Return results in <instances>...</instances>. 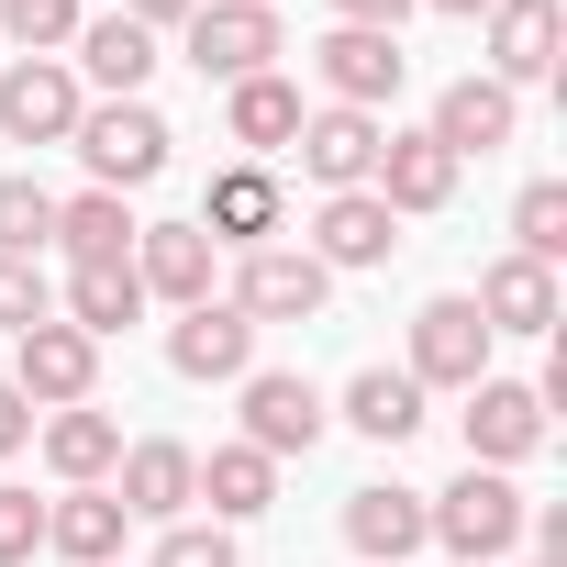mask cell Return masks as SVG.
<instances>
[{"mask_svg": "<svg viewBox=\"0 0 567 567\" xmlns=\"http://www.w3.org/2000/svg\"><path fill=\"white\" fill-rule=\"evenodd\" d=\"M167 368H178V379H245V368H256V323H245L234 301H200V312L167 323Z\"/></svg>", "mask_w": 567, "mask_h": 567, "instance_id": "cell-19", "label": "cell"}, {"mask_svg": "<svg viewBox=\"0 0 567 567\" xmlns=\"http://www.w3.org/2000/svg\"><path fill=\"white\" fill-rule=\"evenodd\" d=\"M156 567H245V556H234L223 523H167V534H156Z\"/></svg>", "mask_w": 567, "mask_h": 567, "instance_id": "cell-34", "label": "cell"}, {"mask_svg": "<svg viewBox=\"0 0 567 567\" xmlns=\"http://www.w3.org/2000/svg\"><path fill=\"white\" fill-rule=\"evenodd\" d=\"M134 234H145V223H134V200H123V189H79V200H56V245H68L79 267H123V256H134Z\"/></svg>", "mask_w": 567, "mask_h": 567, "instance_id": "cell-25", "label": "cell"}, {"mask_svg": "<svg viewBox=\"0 0 567 567\" xmlns=\"http://www.w3.org/2000/svg\"><path fill=\"white\" fill-rule=\"evenodd\" d=\"M200 501H212V523H256V512L278 501V456H256V445H212V456H200Z\"/></svg>", "mask_w": 567, "mask_h": 567, "instance_id": "cell-29", "label": "cell"}, {"mask_svg": "<svg viewBox=\"0 0 567 567\" xmlns=\"http://www.w3.org/2000/svg\"><path fill=\"white\" fill-rule=\"evenodd\" d=\"M90 23V0H0V34H12L23 56H68Z\"/></svg>", "mask_w": 567, "mask_h": 567, "instance_id": "cell-30", "label": "cell"}, {"mask_svg": "<svg viewBox=\"0 0 567 567\" xmlns=\"http://www.w3.org/2000/svg\"><path fill=\"white\" fill-rule=\"evenodd\" d=\"M467 412H456V434H467V467H523L545 434H556V412L534 401V379H478V390H456Z\"/></svg>", "mask_w": 567, "mask_h": 567, "instance_id": "cell-5", "label": "cell"}, {"mask_svg": "<svg viewBox=\"0 0 567 567\" xmlns=\"http://www.w3.org/2000/svg\"><path fill=\"white\" fill-rule=\"evenodd\" d=\"M0 323H12V334L56 323V290H45V267H34V256H0Z\"/></svg>", "mask_w": 567, "mask_h": 567, "instance_id": "cell-33", "label": "cell"}, {"mask_svg": "<svg viewBox=\"0 0 567 567\" xmlns=\"http://www.w3.org/2000/svg\"><path fill=\"white\" fill-rule=\"evenodd\" d=\"M434 12H456V23H478V12H489V0H434Z\"/></svg>", "mask_w": 567, "mask_h": 567, "instance_id": "cell-39", "label": "cell"}, {"mask_svg": "<svg viewBox=\"0 0 567 567\" xmlns=\"http://www.w3.org/2000/svg\"><path fill=\"white\" fill-rule=\"evenodd\" d=\"M512 256H534V267L567 256V178H534V189L512 200Z\"/></svg>", "mask_w": 567, "mask_h": 567, "instance_id": "cell-31", "label": "cell"}, {"mask_svg": "<svg viewBox=\"0 0 567 567\" xmlns=\"http://www.w3.org/2000/svg\"><path fill=\"white\" fill-rule=\"evenodd\" d=\"M256 334L267 323H312L323 301H334V267L312 256V245H256V256H234V290H223Z\"/></svg>", "mask_w": 567, "mask_h": 567, "instance_id": "cell-4", "label": "cell"}, {"mask_svg": "<svg viewBox=\"0 0 567 567\" xmlns=\"http://www.w3.org/2000/svg\"><path fill=\"white\" fill-rule=\"evenodd\" d=\"M390 245H401V223H390L379 189H334V200L312 212V256H323V267H390Z\"/></svg>", "mask_w": 567, "mask_h": 567, "instance_id": "cell-22", "label": "cell"}, {"mask_svg": "<svg viewBox=\"0 0 567 567\" xmlns=\"http://www.w3.org/2000/svg\"><path fill=\"white\" fill-rule=\"evenodd\" d=\"M423 134L467 167V156H501V145L523 134V101H512L501 79H478V68H467V79H445V90H434V123H423Z\"/></svg>", "mask_w": 567, "mask_h": 567, "instance_id": "cell-13", "label": "cell"}, {"mask_svg": "<svg viewBox=\"0 0 567 567\" xmlns=\"http://www.w3.org/2000/svg\"><path fill=\"white\" fill-rule=\"evenodd\" d=\"M489 346H501V334L478 323V301L445 290V301L412 312V357H401V368H412L423 390H478V379H489Z\"/></svg>", "mask_w": 567, "mask_h": 567, "instance_id": "cell-7", "label": "cell"}, {"mask_svg": "<svg viewBox=\"0 0 567 567\" xmlns=\"http://www.w3.org/2000/svg\"><path fill=\"white\" fill-rule=\"evenodd\" d=\"M123 523H134V512H123L112 489H68V501H45V545H56L68 567H112V556H123Z\"/></svg>", "mask_w": 567, "mask_h": 567, "instance_id": "cell-27", "label": "cell"}, {"mask_svg": "<svg viewBox=\"0 0 567 567\" xmlns=\"http://www.w3.org/2000/svg\"><path fill=\"white\" fill-rule=\"evenodd\" d=\"M379 145H390V123L379 112H301V134H290V156H301V178L334 200V189H368V167H379Z\"/></svg>", "mask_w": 567, "mask_h": 567, "instance_id": "cell-11", "label": "cell"}, {"mask_svg": "<svg viewBox=\"0 0 567 567\" xmlns=\"http://www.w3.org/2000/svg\"><path fill=\"white\" fill-rule=\"evenodd\" d=\"M278 223H290V200H278V178H267V167H223V178H212V200H200V234H212V245H234V256L278 245Z\"/></svg>", "mask_w": 567, "mask_h": 567, "instance_id": "cell-18", "label": "cell"}, {"mask_svg": "<svg viewBox=\"0 0 567 567\" xmlns=\"http://www.w3.org/2000/svg\"><path fill=\"white\" fill-rule=\"evenodd\" d=\"M23 445H34V401L0 379V456H23Z\"/></svg>", "mask_w": 567, "mask_h": 567, "instance_id": "cell-38", "label": "cell"}, {"mask_svg": "<svg viewBox=\"0 0 567 567\" xmlns=\"http://www.w3.org/2000/svg\"><path fill=\"white\" fill-rule=\"evenodd\" d=\"M478 34H489V68H478V79H501L512 101H523L534 79H556V45H567L556 0H489V12H478Z\"/></svg>", "mask_w": 567, "mask_h": 567, "instance_id": "cell-12", "label": "cell"}, {"mask_svg": "<svg viewBox=\"0 0 567 567\" xmlns=\"http://www.w3.org/2000/svg\"><path fill=\"white\" fill-rule=\"evenodd\" d=\"M101 489H112L134 523H178V512L200 501V456H189L178 434H145V445H123V467H112Z\"/></svg>", "mask_w": 567, "mask_h": 567, "instance_id": "cell-14", "label": "cell"}, {"mask_svg": "<svg viewBox=\"0 0 567 567\" xmlns=\"http://www.w3.org/2000/svg\"><path fill=\"white\" fill-rule=\"evenodd\" d=\"M467 301H478L489 334H556V267H534V256H489Z\"/></svg>", "mask_w": 567, "mask_h": 567, "instance_id": "cell-21", "label": "cell"}, {"mask_svg": "<svg viewBox=\"0 0 567 567\" xmlns=\"http://www.w3.org/2000/svg\"><path fill=\"white\" fill-rule=\"evenodd\" d=\"M178 45H189V68L200 79H267L278 56H290V34H278V12H267V0H200V12L178 23Z\"/></svg>", "mask_w": 567, "mask_h": 567, "instance_id": "cell-3", "label": "cell"}, {"mask_svg": "<svg viewBox=\"0 0 567 567\" xmlns=\"http://www.w3.org/2000/svg\"><path fill=\"white\" fill-rule=\"evenodd\" d=\"M346 545H357L368 567H401V556H423V489H401V478H368V489H346Z\"/></svg>", "mask_w": 567, "mask_h": 567, "instance_id": "cell-20", "label": "cell"}, {"mask_svg": "<svg viewBox=\"0 0 567 567\" xmlns=\"http://www.w3.org/2000/svg\"><path fill=\"white\" fill-rule=\"evenodd\" d=\"M401 12L412 0H334V23H357V34H401Z\"/></svg>", "mask_w": 567, "mask_h": 567, "instance_id": "cell-37", "label": "cell"}, {"mask_svg": "<svg viewBox=\"0 0 567 567\" xmlns=\"http://www.w3.org/2000/svg\"><path fill=\"white\" fill-rule=\"evenodd\" d=\"M79 112H90V90H79L68 56H12L0 68V145H68Z\"/></svg>", "mask_w": 567, "mask_h": 567, "instance_id": "cell-6", "label": "cell"}, {"mask_svg": "<svg viewBox=\"0 0 567 567\" xmlns=\"http://www.w3.org/2000/svg\"><path fill=\"white\" fill-rule=\"evenodd\" d=\"M68 68H79V90H101V101H145V79H156V34L123 23V12H90L79 45H68Z\"/></svg>", "mask_w": 567, "mask_h": 567, "instance_id": "cell-16", "label": "cell"}, {"mask_svg": "<svg viewBox=\"0 0 567 567\" xmlns=\"http://www.w3.org/2000/svg\"><path fill=\"white\" fill-rule=\"evenodd\" d=\"M346 423H357L368 445H412V434H423V379H412V368H357V379H346Z\"/></svg>", "mask_w": 567, "mask_h": 567, "instance_id": "cell-26", "label": "cell"}, {"mask_svg": "<svg viewBox=\"0 0 567 567\" xmlns=\"http://www.w3.org/2000/svg\"><path fill=\"white\" fill-rule=\"evenodd\" d=\"M68 145H79L90 189H145V178L167 167V145H178V134H167V112H156V101H90Z\"/></svg>", "mask_w": 567, "mask_h": 567, "instance_id": "cell-2", "label": "cell"}, {"mask_svg": "<svg viewBox=\"0 0 567 567\" xmlns=\"http://www.w3.org/2000/svg\"><path fill=\"white\" fill-rule=\"evenodd\" d=\"M56 245V189L45 178H0V256H45Z\"/></svg>", "mask_w": 567, "mask_h": 567, "instance_id": "cell-32", "label": "cell"}, {"mask_svg": "<svg viewBox=\"0 0 567 567\" xmlns=\"http://www.w3.org/2000/svg\"><path fill=\"white\" fill-rule=\"evenodd\" d=\"M212 256H223V245H212L200 223H145V234H134V278H145V301H178V312L223 301V290H212Z\"/></svg>", "mask_w": 567, "mask_h": 567, "instance_id": "cell-15", "label": "cell"}, {"mask_svg": "<svg viewBox=\"0 0 567 567\" xmlns=\"http://www.w3.org/2000/svg\"><path fill=\"white\" fill-rule=\"evenodd\" d=\"M234 390H245V445H256V456H312L323 423H334L323 390H312L301 368H245Z\"/></svg>", "mask_w": 567, "mask_h": 567, "instance_id": "cell-8", "label": "cell"}, {"mask_svg": "<svg viewBox=\"0 0 567 567\" xmlns=\"http://www.w3.org/2000/svg\"><path fill=\"white\" fill-rule=\"evenodd\" d=\"M523 489L501 467H467L456 489H423V545H445V567H501L523 545Z\"/></svg>", "mask_w": 567, "mask_h": 567, "instance_id": "cell-1", "label": "cell"}, {"mask_svg": "<svg viewBox=\"0 0 567 567\" xmlns=\"http://www.w3.org/2000/svg\"><path fill=\"white\" fill-rule=\"evenodd\" d=\"M12 390H23L34 412H79V401L101 390V346H90L79 323H34V334H12Z\"/></svg>", "mask_w": 567, "mask_h": 567, "instance_id": "cell-10", "label": "cell"}, {"mask_svg": "<svg viewBox=\"0 0 567 567\" xmlns=\"http://www.w3.org/2000/svg\"><path fill=\"white\" fill-rule=\"evenodd\" d=\"M223 134L245 145V167L290 156V134H301V90L278 79V68H267V79H234V90H223Z\"/></svg>", "mask_w": 567, "mask_h": 567, "instance_id": "cell-23", "label": "cell"}, {"mask_svg": "<svg viewBox=\"0 0 567 567\" xmlns=\"http://www.w3.org/2000/svg\"><path fill=\"white\" fill-rule=\"evenodd\" d=\"M56 323H79L90 346L123 334V323H145V278H134V256H123V267H68V312H56Z\"/></svg>", "mask_w": 567, "mask_h": 567, "instance_id": "cell-28", "label": "cell"}, {"mask_svg": "<svg viewBox=\"0 0 567 567\" xmlns=\"http://www.w3.org/2000/svg\"><path fill=\"white\" fill-rule=\"evenodd\" d=\"M45 467H56L68 489H101V478L123 467V423H112L101 401H79V412H45Z\"/></svg>", "mask_w": 567, "mask_h": 567, "instance_id": "cell-24", "label": "cell"}, {"mask_svg": "<svg viewBox=\"0 0 567 567\" xmlns=\"http://www.w3.org/2000/svg\"><path fill=\"white\" fill-rule=\"evenodd\" d=\"M368 189L390 200V223H423V212H445V200H456V156H445V145L412 123V134H390V145H379Z\"/></svg>", "mask_w": 567, "mask_h": 567, "instance_id": "cell-17", "label": "cell"}, {"mask_svg": "<svg viewBox=\"0 0 567 567\" xmlns=\"http://www.w3.org/2000/svg\"><path fill=\"white\" fill-rule=\"evenodd\" d=\"M34 556H45V501L0 489V567H34Z\"/></svg>", "mask_w": 567, "mask_h": 567, "instance_id": "cell-35", "label": "cell"}, {"mask_svg": "<svg viewBox=\"0 0 567 567\" xmlns=\"http://www.w3.org/2000/svg\"><path fill=\"white\" fill-rule=\"evenodd\" d=\"M312 68H323V101H334V112H390L401 79H412L401 34H357V23H334V34L312 45Z\"/></svg>", "mask_w": 567, "mask_h": 567, "instance_id": "cell-9", "label": "cell"}, {"mask_svg": "<svg viewBox=\"0 0 567 567\" xmlns=\"http://www.w3.org/2000/svg\"><path fill=\"white\" fill-rule=\"evenodd\" d=\"M112 12H123V23H145V34H178L200 0H112Z\"/></svg>", "mask_w": 567, "mask_h": 567, "instance_id": "cell-36", "label": "cell"}]
</instances>
